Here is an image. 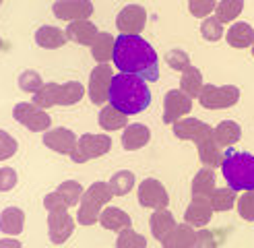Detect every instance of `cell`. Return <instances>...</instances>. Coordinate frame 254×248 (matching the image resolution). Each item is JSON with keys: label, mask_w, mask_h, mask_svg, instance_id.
I'll return each mask as SVG.
<instances>
[{"label": "cell", "mask_w": 254, "mask_h": 248, "mask_svg": "<svg viewBox=\"0 0 254 248\" xmlns=\"http://www.w3.org/2000/svg\"><path fill=\"white\" fill-rule=\"evenodd\" d=\"M112 60L120 72L136 74L145 81L159 79V58L149 42L141 35H126L120 33L114 40V54Z\"/></svg>", "instance_id": "6da1fadb"}, {"label": "cell", "mask_w": 254, "mask_h": 248, "mask_svg": "<svg viewBox=\"0 0 254 248\" xmlns=\"http://www.w3.org/2000/svg\"><path fill=\"white\" fill-rule=\"evenodd\" d=\"M108 102L112 108L120 110L126 116L141 114L151 104V89L147 81L136 77V74H114L108 91Z\"/></svg>", "instance_id": "7a4b0ae2"}, {"label": "cell", "mask_w": 254, "mask_h": 248, "mask_svg": "<svg viewBox=\"0 0 254 248\" xmlns=\"http://www.w3.org/2000/svg\"><path fill=\"white\" fill-rule=\"evenodd\" d=\"M221 174L232 190H254V155L230 149L223 155Z\"/></svg>", "instance_id": "3957f363"}, {"label": "cell", "mask_w": 254, "mask_h": 248, "mask_svg": "<svg viewBox=\"0 0 254 248\" xmlns=\"http://www.w3.org/2000/svg\"><path fill=\"white\" fill-rule=\"evenodd\" d=\"M240 89L236 85H202L198 102L207 110H225L238 104Z\"/></svg>", "instance_id": "277c9868"}, {"label": "cell", "mask_w": 254, "mask_h": 248, "mask_svg": "<svg viewBox=\"0 0 254 248\" xmlns=\"http://www.w3.org/2000/svg\"><path fill=\"white\" fill-rule=\"evenodd\" d=\"M112 149V139L108 134H91L87 132L77 141L74 149L70 151V159L74 164H85V161L106 155Z\"/></svg>", "instance_id": "5b68a950"}, {"label": "cell", "mask_w": 254, "mask_h": 248, "mask_svg": "<svg viewBox=\"0 0 254 248\" xmlns=\"http://www.w3.org/2000/svg\"><path fill=\"white\" fill-rule=\"evenodd\" d=\"M12 116L31 132H46L50 128V124H52L50 116L46 114V110L37 108L35 104H29V102L17 104L15 110H12Z\"/></svg>", "instance_id": "8992f818"}, {"label": "cell", "mask_w": 254, "mask_h": 248, "mask_svg": "<svg viewBox=\"0 0 254 248\" xmlns=\"http://www.w3.org/2000/svg\"><path fill=\"white\" fill-rule=\"evenodd\" d=\"M138 203L147 209H163L170 205V194L159 180L145 178L138 184Z\"/></svg>", "instance_id": "52a82bcc"}, {"label": "cell", "mask_w": 254, "mask_h": 248, "mask_svg": "<svg viewBox=\"0 0 254 248\" xmlns=\"http://www.w3.org/2000/svg\"><path fill=\"white\" fill-rule=\"evenodd\" d=\"M147 25V10L141 4H126L116 17V27L120 33L138 35Z\"/></svg>", "instance_id": "ba28073f"}, {"label": "cell", "mask_w": 254, "mask_h": 248, "mask_svg": "<svg viewBox=\"0 0 254 248\" xmlns=\"http://www.w3.org/2000/svg\"><path fill=\"white\" fill-rule=\"evenodd\" d=\"M190 108H192V97H188L180 89H172L163 97V122L174 124L176 120H180L186 116Z\"/></svg>", "instance_id": "9c48e42d"}, {"label": "cell", "mask_w": 254, "mask_h": 248, "mask_svg": "<svg viewBox=\"0 0 254 248\" xmlns=\"http://www.w3.org/2000/svg\"><path fill=\"white\" fill-rule=\"evenodd\" d=\"M174 134L178 136V139L194 141L198 145L205 139H209V136H213V128L209 126L207 122H202L198 118H182V120H176Z\"/></svg>", "instance_id": "30bf717a"}, {"label": "cell", "mask_w": 254, "mask_h": 248, "mask_svg": "<svg viewBox=\"0 0 254 248\" xmlns=\"http://www.w3.org/2000/svg\"><path fill=\"white\" fill-rule=\"evenodd\" d=\"M110 83H112V68H110V64H97L91 70V77H89V97H91L93 104L101 106V104L108 102Z\"/></svg>", "instance_id": "8fae6325"}, {"label": "cell", "mask_w": 254, "mask_h": 248, "mask_svg": "<svg viewBox=\"0 0 254 248\" xmlns=\"http://www.w3.org/2000/svg\"><path fill=\"white\" fill-rule=\"evenodd\" d=\"M52 8L54 17L64 21H81L93 15L91 0H56Z\"/></svg>", "instance_id": "7c38bea8"}, {"label": "cell", "mask_w": 254, "mask_h": 248, "mask_svg": "<svg viewBox=\"0 0 254 248\" xmlns=\"http://www.w3.org/2000/svg\"><path fill=\"white\" fill-rule=\"evenodd\" d=\"M72 232H74V219L68 215V211L48 213V234L54 244H64Z\"/></svg>", "instance_id": "4fadbf2b"}, {"label": "cell", "mask_w": 254, "mask_h": 248, "mask_svg": "<svg viewBox=\"0 0 254 248\" xmlns=\"http://www.w3.org/2000/svg\"><path fill=\"white\" fill-rule=\"evenodd\" d=\"M211 217H213V207H211L209 198L207 196H192V201H190L186 213H184V219H186L188 226L205 228L211 221Z\"/></svg>", "instance_id": "5bb4252c"}, {"label": "cell", "mask_w": 254, "mask_h": 248, "mask_svg": "<svg viewBox=\"0 0 254 248\" xmlns=\"http://www.w3.org/2000/svg\"><path fill=\"white\" fill-rule=\"evenodd\" d=\"M44 145L48 149H52V151L56 153H66L70 155V151L74 149V145H77V134H74L70 128H54V130H48L44 132Z\"/></svg>", "instance_id": "9a60e30c"}, {"label": "cell", "mask_w": 254, "mask_h": 248, "mask_svg": "<svg viewBox=\"0 0 254 248\" xmlns=\"http://www.w3.org/2000/svg\"><path fill=\"white\" fill-rule=\"evenodd\" d=\"M66 37L70 42L79 44V46H91L95 35L99 33L97 31V25L91 23L89 19H81V21H70L66 25Z\"/></svg>", "instance_id": "2e32d148"}, {"label": "cell", "mask_w": 254, "mask_h": 248, "mask_svg": "<svg viewBox=\"0 0 254 248\" xmlns=\"http://www.w3.org/2000/svg\"><path fill=\"white\" fill-rule=\"evenodd\" d=\"M194 234L196 232L192 226L180 223L161 240V246L163 248H194Z\"/></svg>", "instance_id": "e0dca14e"}, {"label": "cell", "mask_w": 254, "mask_h": 248, "mask_svg": "<svg viewBox=\"0 0 254 248\" xmlns=\"http://www.w3.org/2000/svg\"><path fill=\"white\" fill-rule=\"evenodd\" d=\"M151 139V130L145 126V124L136 122V124H128L122 132V147L126 151H136L149 143Z\"/></svg>", "instance_id": "ac0fdd59"}, {"label": "cell", "mask_w": 254, "mask_h": 248, "mask_svg": "<svg viewBox=\"0 0 254 248\" xmlns=\"http://www.w3.org/2000/svg\"><path fill=\"white\" fill-rule=\"evenodd\" d=\"M99 223L104 226L106 230H112V232H122L126 228H130L132 226V219L128 213H124L122 209L118 207H108L101 211V215H99Z\"/></svg>", "instance_id": "d6986e66"}, {"label": "cell", "mask_w": 254, "mask_h": 248, "mask_svg": "<svg viewBox=\"0 0 254 248\" xmlns=\"http://www.w3.org/2000/svg\"><path fill=\"white\" fill-rule=\"evenodd\" d=\"M198 147V157L200 161L205 164V168H221L223 164V147H219V143L213 139V136H209V139H205L202 143L196 145Z\"/></svg>", "instance_id": "ffe728a7"}, {"label": "cell", "mask_w": 254, "mask_h": 248, "mask_svg": "<svg viewBox=\"0 0 254 248\" xmlns=\"http://www.w3.org/2000/svg\"><path fill=\"white\" fill-rule=\"evenodd\" d=\"M101 207H104V203H99L97 198H95V196H91L89 192H83L81 203H79L77 221L81 223V226H91V223L99 221Z\"/></svg>", "instance_id": "44dd1931"}, {"label": "cell", "mask_w": 254, "mask_h": 248, "mask_svg": "<svg viewBox=\"0 0 254 248\" xmlns=\"http://www.w3.org/2000/svg\"><path fill=\"white\" fill-rule=\"evenodd\" d=\"M25 226V213L19 207H6L0 213V232L6 236H19Z\"/></svg>", "instance_id": "7402d4cb"}, {"label": "cell", "mask_w": 254, "mask_h": 248, "mask_svg": "<svg viewBox=\"0 0 254 248\" xmlns=\"http://www.w3.org/2000/svg\"><path fill=\"white\" fill-rule=\"evenodd\" d=\"M240 136H242V128H240V124L234 120H223L213 128V139L219 143V147L236 145L240 141Z\"/></svg>", "instance_id": "603a6c76"}, {"label": "cell", "mask_w": 254, "mask_h": 248, "mask_svg": "<svg viewBox=\"0 0 254 248\" xmlns=\"http://www.w3.org/2000/svg\"><path fill=\"white\" fill-rule=\"evenodd\" d=\"M227 44L232 48H252L254 46V29L248 23H234L227 29Z\"/></svg>", "instance_id": "cb8c5ba5"}, {"label": "cell", "mask_w": 254, "mask_h": 248, "mask_svg": "<svg viewBox=\"0 0 254 248\" xmlns=\"http://www.w3.org/2000/svg\"><path fill=\"white\" fill-rule=\"evenodd\" d=\"M66 33L58 29V27H50V25H44L35 31V42L40 48H46V50H56V48H62L66 44Z\"/></svg>", "instance_id": "d4e9b609"}, {"label": "cell", "mask_w": 254, "mask_h": 248, "mask_svg": "<svg viewBox=\"0 0 254 248\" xmlns=\"http://www.w3.org/2000/svg\"><path fill=\"white\" fill-rule=\"evenodd\" d=\"M151 234L155 236V238L161 242L166 236L176 228V219L170 211L163 207V209H155V213L151 215Z\"/></svg>", "instance_id": "484cf974"}, {"label": "cell", "mask_w": 254, "mask_h": 248, "mask_svg": "<svg viewBox=\"0 0 254 248\" xmlns=\"http://www.w3.org/2000/svg\"><path fill=\"white\" fill-rule=\"evenodd\" d=\"M114 40H116V37H112V33H106V31H99L95 35V40L91 44V56L99 62V64H108V60H112Z\"/></svg>", "instance_id": "4316f807"}, {"label": "cell", "mask_w": 254, "mask_h": 248, "mask_svg": "<svg viewBox=\"0 0 254 248\" xmlns=\"http://www.w3.org/2000/svg\"><path fill=\"white\" fill-rule=\"evenodd\" d=\"M85 95V89L79 81H66L58 85V95H56V106H72L81 102Z\"/></svg>", "instance_id": "83f0119b"}, {"label": "cell", "mask_w": 254, "mask_h": 248, "mask_svg": "<svg viewBox=\"0 0 254 248\" xmlns=\"http://www.w3.org/2000/svg\"><path fill=\"white\" fill-rule=\"evenodd\" d=\"M99 126L104 130H120V128H126L128 126V116L122 114L120 110L116 108H101L99 112Z\"/></svg>", "instance_id": "f1b7e54d"}, {"label": "cell", "mask_w": 254, "mask_h": 248, "mask_svg": "<svg viewBox=\"0 0 254 248\" xmlns=\"http://www.w3.org/2000/svg\"><path fill=\"white\" fill-rule=\"evenodd\" d=\"M202 89V74L196 66L190 64L186 70H182V77H180V91H184L188 97H198Z\"/></svg>", "instance_id": "f546056e"}, {"label": "cell", "mask_w": 254, "mask_h": 248, "mask_svg": "<svg viewBox=\"0 0 254 248\" xmlns=\"http://www.w3.org/2000/svg\"><path fill=\"white\" fill-rule=\"evenodd\" d=\"M215 190V174L211 168H202L196 172L192 180V196H207Z\"/></svg>", "instance_id": "4dcf8cb0"}, {"label": "cell", "mask_w": 254, "mask_h": 248, "mask_svg": "<svg viewBox=\"0 0 254 248\" xmlns=\"http://www.w3.org/2000/svg\"><path fill=\"white\" fill-rule=\"evenodd\" d=\"M108 184H110L114 196H124V194H128V190H132V186H134V174L130 170H120V172H116L110 178Z\"/></svg>", "instance_id": "1f68e13d"}, {"label": "cell", "mask_w": 254, "mask_h": 248, "mask_svg": "<svg viewBox=\"0 0 254 248\" xmlns=\"http://www.w3.org/2000/svg\"><path fill=\"white\" fill-rule=\"evenodd\" d=\"M242 10H244V0H221V2H217V6H215V17L221 23H230Z\"/></svg>", "instance_id": "d6a6232c"}, {"label": "cell", "mask_w": 254, "mask_h": 248, "mask_svg": "<svg viewBox=\"0 0 254 248\" xmlns=\"http://www.w3.org/2000/svg\"><path fill=\"white\" fill-rule=\"evenodd\" d=\"M209 201L213 211H230L236 205V190H232L230 186L227 188H215L209 194Z\"/></svg>", "instance_id": "836d02e7"}, {"label": "cell", "mask_w": 254, "mask_h": 248, "mask_svg": "<svg viewBox=\"0 0 254 248\" xmlns=\"http://www.w3.org/2000/svg\"><path fill=\"white\" fill-rule=\"evenodd\" d=\"M56 95H58V83H44L33 93V104L37 108H52L56 106Z\"/></svg>", "instance_id": "e575fe53"}, {"label": "cell", "mask_w": 254, "mask_h": 248, "mask_svg": "<svg viewBox=\"0 0 254 248\" xmlns=\"http://www.w3.org/2000/svg\"><path fill=\"white\" fill-rule=\"evenodd\" d=\"M116 248H147V240H145V236L134 232L132 228H126L118 234Z\"/></svg>", "instance_id": "d590c367"}, {"label": "cell", "mask_w": 254, "mask_h": 248, "mask_svg": "<svg viewBox=\"0 0 254 248\" xmlns=\"http://www.w3.org/2000/svg\"><path fill=\"white\" fill-rule=\"evenodd\" d=\"M200 33L207 42H217L223 37V23L217 17H205L200 23Z\"/></svg>", "instance_id": "8d00e7d4"}, {"label": "cell", "mask_w": 254, "mask_h": 248, "mask_svg": "<svg viewBox=\"0 0 254 248\" xmlns=\"http://www.w3.org/2000/svg\"><path fill=\"white\" fill-rule=\"evenodd\" d=\"M58 192L66 201V205L72 207V205H79V201H81V196H83L85 190H83V186L77 180H66V182H62L58 186Z\"/></svg>", "instance_id": "74e56055"}, {"label": "cell", "mask_w": 254, "mask_h": 248, "mask_svg": "<svg viewBox=\"0 0 254 248\" xmlns=\"http://www.w3.org/2000/svg\"><path fill=\"white\" fill-rule=\"evenodd\" d=\"M42 85H44V81H42V77H40V74H37L35 70H23V72H21V77H19L21 91H25V93H35Z\"/></svg>", "instance_id": "f35d334b"}, {"label": "cell", "mask_w": 254, "mask_h": 248, "mask_svg": "<svg viewBox=\"0 0 254 248\" xmlns=\"http://www.w3.org/2000/svg\"><path fill=\"white\" fill-rule=\"evenodd\" d=\"M217 6V0H188V8H190V15L198 17V19H205L209 17L211 12Z\"/></svg>", "instance_id": "ab89813d"}, {"label": "cell", "mask_w": 254, "mask_h": 248, "mask_svg": "<svg viewBox=\"0 0 254 248\" xmlns=\"http://www.w3.org/2000/svg\"><path fill=\"white\" fill-rule=\"evenodd\" d=\"M166 62H168V66L174 68V70H186L190 66V56L184 52V50H170V52L166 54Z\"/></svg>", "instance_id": "60d3db41"}, {"label": "cell", "mask_w": 254, "mask_h": 248, "mask_svg": "<svg viewBox=\"0 0 254 248\" xmlns=\"http://www.w3.org/2000/svg\"><path fill=\"white\" fill-rule=\"evenodd\" d=\"M238 213L246 221H254V190H246L238 198Z\"/></svg>", "instance_id": "b9f144b4"}, {"label": "cell", "mask_w": 254, "mask_h": 248, "mask_svg": "<svg viewBox=\"0 0 254 248\" xmlns=\"http://www.w3.org/2000/svg\"><path fill=\"white\" fill-rule=\"evenodd\" d=\"M17 153V141L15 136H10L6 130H0V161L8 159Z\"/></svg>", "instance_id": "7bdbcfd3"}, {"label": "cell", "mask_w": 254, "mask_h": 248, "mask_svg": "<svg viewBox=\"0 0 254 248\" xmlns=\"http://www.w3.org/2000/svg\"><path fill=\"white\" fill-rule=\"evenodd\" d=\"M44 207H46L48 213H54V211H66V209H68L66 201L62 198V194H60L58 190L46 194V198H44Z\"/></svg>", "instance_id": "ee69618b"}, {"label": "cell", "mask_w": 254, "mask_h": 248, "mask_svg": "<svg viewBox=\"0 0 254 248\" xmlns=\"http://www.w3.org/2000/svg\"><path fill=\"white\" fill-rule=\"evenodd\" d=\"M194 248H217V240H215V236L209 230L200 228L194 234Z\"/></svg>", "instance_id": "f6af8a7d"}, {"label": "cell", "mask_w": 254, "mask_h": 248, "mask_svg": "<svg viewBox=\"0 0 254 248\" xmlns=\"http://www.w3.org/2000/svg\"><path fill=\"white\" fill-rule=\"evenodd\" d=\"M17 184V172L12 168H0V190L6 192Z\"/></svg>", "instance_id": "bcb514c9"}, {"label": "cell", "mask_w": 254, "mask_h": 248, "mask_svg": "<svg viewBox=\"0 0 254 248\" xmlns=\"http://www.w3.org/2000/svg\"><path fill=\"white\" fill-rule=\"evenodd\" d=\"M0 248H23L19 240H12V238H4L0 240Z\"/></svg>", "instance_id": "7dc6e473"}, {"label": "cell", "mask_w": 254, "mask_h": 248, "mask_svg": "<svg viewBox=\"0 0 254 248\" xmlns=\"http://www.w3.org/2000/svg\"><path fill=\"white\" fill-rule=\"evenodd\" d=\"M252 54H254V46H252Z\"/></svg>", "instance_id": "c3c4849f"}, {"label": "cell", "mask_w": 254, "mask_h": 248, "mask_svg": "<svg viewBox=\"0 0 254 248\" xmlns=\"http://www.w3.org/2000/svg\"><path fill=\"white\" fill-rule=\"evenodd\" d=\"M0 46H2V42H0Z\"/></svg>", "instance_id": "681fc988"}, {"label": "cell", "mask_w": 254, "mask_h": 248, "mask_svg": "<svg viewBox=\"0 0 254 248\" xmlns=\"http://www.w3.org/2000/svg\"><path fill=\"white\" fill-rule=\"evenodd\" d=\"M0 2H2V0H0Z\"/></svg>", "instance_id": "f907efd6"}]
</instances>
